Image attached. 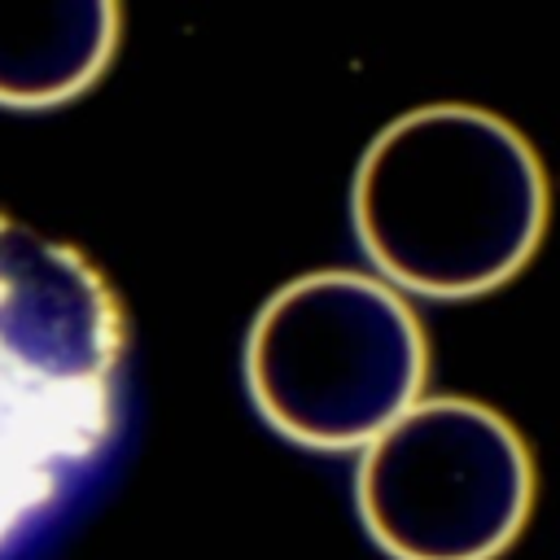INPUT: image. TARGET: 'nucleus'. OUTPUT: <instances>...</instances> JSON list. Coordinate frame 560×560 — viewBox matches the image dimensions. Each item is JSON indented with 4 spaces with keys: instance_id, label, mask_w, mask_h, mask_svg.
Returning <instances> with one entry per match:
<instances>
[{
    "instance_id": "f257e3e1",
    "label": "nucleus",
    "mask_w": 560,
    "mask_h": 560,
    "mask_svg": "<svg viewBox=\"0 0 560 560\" xmlns=\"http://www.w3.org/2000/svg\"><path fill=\"white\" fill-rule=\"evenodd\" d=\"M122 363L127 319L101 267L0 214V556L109 451Z\"/></svg>"
},
{
    "instance_id": "f03ea898",
    "label": "nucleus",
    "mask_w": 560,
    "mask_h": 560,
    "mask_svg": "<svg viewBox=\"0 0 560 560\" xmlns=\"http://www.w3.org/2000/svg\"><path fill=\"white\" fill-rule=\"evenodd\" d=\"M534 144L477 105H420L363 153L350 210L368 262L420 298H477L512 280L547 232Z\"/></svg>"
},
{
    "instance_id": "7ed1b4c3",
    "label": "nucleus",
    "mask_w": 560,
    "mask_h": 560,
    "mask_svg": "<svg viewBox=\"0 0 560 560\" xmlns=\"http://www.w3.org/2000/svg\"><path fill=\"white\" fill-rule=\"evenodd\" d=\"M429 341L411 302L368 271L280 284L245 341V385L262 420L311 451H363L420 402Z\"/></svg>"
},
{
    "instance_id": "20e7f679",
    "label": "nucleus",
    "mask_w": 560,
    "mask_h": 560,
    "mask_svg": "<svg viewBox=\"0 0 560 560\" xmlns=\"http://www.w3.org/2000/svg\"><path fill=\"white\" fill-rule=\"evenodd\" d=\"M354 499L394 560H494L529 516L534 459L494 407L420 398L363 446Z\"/></svg>"
},
{
    "instance_id": "39448f33",
    "label": "nucleus",
    "mask_w": 560,
    "mask_h": 560,
    "mask_svg": "<svg viewBox=\"0 0 560 560\" xmlns=\"http://www.w3.org/2000/svg\"><path fill=\"white\" fill-rule=\"evenodd\" d=\"M114 0H0V105L44 109L79 96L114 57Z\"/></svg>"
}]
</instances>
